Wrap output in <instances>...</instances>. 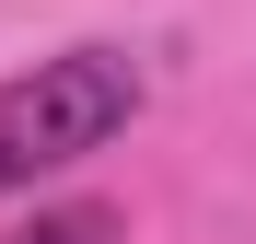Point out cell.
<instances>
[{
  "instance_id": "cell-2",
  "label": "cell",
  "mask_w": 256,
  "mask_h": 244,
  "mask_svg": "<svg viewBox=\"0 0 256 244\" xmlns=\"http://www.w3.org/2000/svg\"><path fill=\"white\" fill-rule=\"evenodd\" d=\"M116 233H128V221L105 210V198H70V210H35L12 244H116Z\"/></svg>"
},
{
  "instance_id": "cell-1",
  "label": "cell",
  "mask_w": 256,
  "mask_h": 244,
  "mask_svg": "<svg viewBox=\"0 0 256 244\" xmlns=\"http://www.w3.org/2000/svg\"><path fill=\"white\" fill-rule=\"evenodd\" d=\"M128 116H140V70H128L116 47H58V58H35L24 81H0V198H24L35 175L105 151Z\"/></svg>"
}]
</instances>
